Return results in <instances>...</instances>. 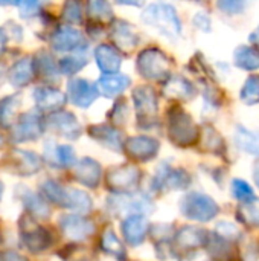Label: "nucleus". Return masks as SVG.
<instances>
[{
  "label": "nucleus",
  "instance_id": "f257e3e1",
  "mask_svg": "<svg viewBox=\"0 0 259 261\" xmlns=\"http://www.w3.org/2000/svg\"><path fill=\"white\" fill-rule=\"evenodd\" d=\"M166 130L169 141L180 148H189L192 145H197L202 135L192 116L179 106H172L168 110Z\"/></svg>",
  "mask_w": 259,
  "mask_h": 261
},
{
  "label": "nucleus",
  "instance_id": "f03ea898",
  "mask_svg": "<svg viewBox=\"0 0 259 261\" xmlns=\"http://www.w3.org/2000/svg\"><path fill=\"white\" fill-rule=\"evenodd\" d=\"M136 70L145 80L165 83L172 73V60L159 47H147L137 55Z\"/></svg>",
  "mask_w": 259,
  "mask_h": 261
},
{
  "label": "nucleus",
  "instance_id": "7ed1b4c3",
  "mask_svg": "<svg viewBox=\"0 0 259 261\" xmlns=\"http://www.w3.org/2000/svg\"><path fill=\"white\" fill-rule=\"evenodd\" d=\"M142 20L156 28L169 40H176L182 34V21L174 6L168 3H153L142 12Z\"/></svg>",
  "mask_w": 259,
  "mask_h": 261
},
{
  "label": "nucleus",
  "instance_id": "20e7f679",
  "mask_svg": "<svg viewBox=\"0 0 259 261\" xmlns=\"http://www.w3.org/2000/svg\"><path fill=\"white\" fill-rule=\"evenodd\" d=\"M180 213L189 220L206 223L218 216L220 206L211 196L198 191H191L180 200Z\"/></svg>",
  "mask_w": 259,
  "mask_h": 261
},
{
  "label": "nucleus",
  "instance_id": "39448f33",
  "mask_svg": "<svg viewBox=\"0 0 259 261\" xmlns=\"http://www.w3.org/2000/svg\"><path fill=\"white\" fill-rule=\"evenodd\" d=\"M133 102L136 109L137 125L143 130H150L157 125L159 99L151 86H139L133 90Z\"/></svg>",
  "mask_w": 259,
  "mask_h": 261
},
{
  "label": "nucleus",
  "instance_id": "423d86ee",
  "mask_svg": "<svg viewBox=\"0 0 259 261\" xmlns=\"http://www.w3.org/2000/svg\"><path fill=\"white\" fill-rule=\"evenodd\" d=\"M108 211L113 214H151L154 211V203L147 194L134 193H124V194H113L107 200Z\"/></svg>",
  "mask_w": 259,
  "mask_h": 261
},
{
  "label": "nucleus",
  "instance_id": "0eeeda50",
  "mask_svg": "<svg viewBox=\"0 0 259 261\" xmlns=\"http://www.w3.org/2000/svg\"><path fill=\"white\" fill-rule=\"evenodd\" d=\"M140 179H142V173L136 165L122 164L107 171L105 184H107V188L113 191L114 194H124V193L137 191Z\"/></svg>",
  "mask_w": 259,
  "mask_h": 261
},
{
  "label": "nucleus",
  "instance_id": "6e6552de",
  "mask_svg": "<svg viewBox=\"0 0 259 261\" xmlns=\"http://www.w3.org/2000/svg\"><path fill=\"white\" fill-rule=\"evenodd\" d=\"M18 228L23 245L34 254H40L49 249L53 243L52 234L43 226H38L31 214H24L21 217V220L18 222Z\"/></svg>",
  "mask_w": 259,
  "mask_h": 261
},
{
  "label": "nucleus",
  "instance_id": "1a4fd4ad",
  "mask_svg": "<svg viewBox=\"0 0 259 261\" xmlns=\"http://www.w3.org/2000/svg\"><path fill=\"white\" fill-rule=\"evenodd\" d=\"M191 185V176L183 168H172L166 162L160 164L153 177V190H186Z\"/></svg>",
  "mask_w": 259,
  "mask_h": 261
},
{
  "label": "nucleus",
  "instance_id": "9d476101",
  "mask_svg": "<svg viewBox=\"0 0 259 261\" xmlns=\"http://www.w3.org/2000/svg\"><path fill=\"white\" fill-rule=\"evenodd\" d=\"M44 125H46V122L41 119V116L38 113H32V112L23 113L18 116V119L12 125L11 139L17 144L35 141L43 135Z\"/></svg>",
  "mask_w": 259,
  "mask_h": 261
},
{
  "label": "nucleus",
  "instance_id": "9b49d317",
  "mask_svg": "<svg viewBox=\"0 0 259 261\" xmlns=\"http://www.w3.org/2000/svg\"><path fill=\"white\" fill-rule=\"evenodd\" d=\"M160 150V142L151 136H131L124 142V153L134 162H150Z\"/></svg>",
  "mask_w": 259,
  "mask_h": 261
},
{
  "label": "nucleus",
  "instance_id": "f8f14e48",
  "mask_svg": "<svg viewBox=\"0 0 259 261\" xmlns=\"http://www.w3.org/2000/svg\"><path fill=\"white\" fill-rule=\"evenodd\" d=\"M60 228L63 234L73 240L82 242L95 234V223L82 214H66L60 219Z\"/></svg>",
  "mask_w": 259,
  "mask_h": 261
},
{
  "label": "nucleus",
  "instance_id": "ddd939ff",
  "mask_svg": "<svg viewBox=\"0 0 259 261\" xmlns=\"http://www.w3.org/2000/svg\"><path fill=\"white\" fill-rule=\"evenodd\" d=\"M50 44L58 52H84L87 49V41L84 35L70 26H61L52 35Z\"/></svg>",
  "mask_w": 259,
  "mask_h": 261
},
{
  "label": "nucleus",
  "instance_id": "4468645a",
  "mask_svg": "<svg viewBox=\"0 0 259 261\" xmlns=\"http://www.w3.org/2000/svg\"><path fill=\"white\" fill-rule=\"evenodd\" d=\"M211 234L205 228L183 226L174 236V248L179 252H192L208 245Z\"/></svg>",
  "mask_w": 259,
  "mask_h": 261
},
{
  "label": "nucleus",
  "instance_id": "2eb2a0df",
  "mask_svg": "<svg viewBox=\"0 0 259 261\" xmlns=\"http://www.w3.org/2000/svg\"><path fill=\"white\" fill-rule=\"evenodd\" d=\"M8 168L20 176H32L35 173H38L41 170V159L38 154L32 153V151H26V150H17L14 148L8 156Z\"/></svg>",
  "mask_w": 259,
  "mask_h": 261
},
{
  "label": "nucleus",
  "instance_id": "dca6fc26",
  "mask_svg": "<svg viewBox=\"0 0 259 261\" xmlns=\"http://www.w3.org/2000/svg\"><path fill=\"white\" fill-rule=\"evenodd\" d=\"M121 232L125 243H128L133 248L140 246L150 232V223L147 216L143 214L127 216L121 225Z\"/></svg>",
  "mask_w": 259,
  "mask_h": 261
},
{
  "label": "nucleus",
  "instance_id": "f3484780",
  "mask_svg": "<svg viewBox=\"0 0 259 261\" xmlns=\"http://www.w3.org/2000/svg\"><path fill=\"white\" fill-rule=\"evenodd\" d=\"M46 127L67 139H78L81 135V125L76 116L70 112H53L52 115L47 116Z\"/></svg>",
  "mask_w": 259,
  "mask_h": 261
},
{
  "label": "nucleus",
  "instance_id": "a211bd4d",
  "mask_svg": "<svg viewBox=\"0 0 259 261\" xmlns=\"http://www.w3.org/2000/svg\"><path fill=\"white\" fill-rule=\"evenodd\" d=\"M99 95L98 86L92 84L87 80L82 78H73L67 84V98L72 104L76 107H89L92 106Z\"/></svg>",
  "mask_w": 259,
  "mask_h": 261
},
{
  "label": "nucleus",
  "instance_id": "6ab92c4d",
  "mask_svg": "<svg viewBox=\"0 0 259 261\" xmlns=\"http://www.w3.org/2000/svg\"><path fill=\"white\" fill-rule=\"evenodd\" d=\"M89 135L92 139H95L98 144L104 145L108 150H113L116 153L124 151V135L119 128L110 124H98L89 127Z\"/></svg>",
  "mask_w": 259,
  "mask_h": 261
},
{
  "label": "nucleus",
  "instance_id": "aec40b11",
  "mask_svg": "<svg viewBox=\"0 0 259 261\" xmlns=\"http://www.w3.org/2000/svg\"><path fill=\"white\" fill-rule=\"evenodd\" d=\"M110 38L119 50L131 52L139 44V35L125 20H114L110 28Z\"/></svg>",
  "mask_w": 259,
  "mask_h": 261
},
{
  "label": "nucleus",
  "instance_id": "412c9836",
  "mask_svg": "<svg viewBox=\"0 0 259 261\" xmlns=\"http://www.w3.org/2000/svg\"><path fill=\"white\" fill-rule=\"evenodd\" d=\"M95 60L101 72L105 75L118 73L122 64V54L111 44H99L95 50Z\"/></svg>",
  "mask_w": 259,
  "mask_h": 261
},
{
  "label": "nucleus",
  "instance_id": "4be33fe9",
  "mask_svg": "<svg viewBox=\"0 0 259 261\" xmlns=\"http://www.w3.org/2000/svg\"><path fill=\"white\" fill-rule=\"evenodd\" d=\"M163 95L169 99H192L197 93L195 86L182 75H171L163 84Z\"/></svg>",
  "mask_w": 259,
  "mask_h": 261
},
{
  "label": "nucleus",
  "instance_id": "5701e85b",
  "mask_svg": "<svg viewBox=\"0 0 259 261\" xmlns=\"http://www.w3.org/2000/svg\"><path fill=\"white\" fill-rule=\"evenodd\" d=\"M101 176H102V170L101 165L92 159V158H84L81 159L76 167H75V177L76 180L87 187V188H96L101 182Z\"/></svg>",
  "mask_w": 259,
  "mask_h": 261
},
{
  "label": "nucleus",
  "instance_id": "b1692460",
  "mask_svg": "<svg viewBox=\"0 0 259 261\" xmlns=\"http://www.w3.org/2000/svg\"><path fill=\"white\" fill-rule=\"evenodd\" d=\"M34 98H35V104L40 110L44 112H58L63 109V106L66 104L67 98L66 95L58 90V89H52V87H38L34 92Z\"/></svg>",
  "mask_w": 259,
  "mask_h": 261
},
{
  "label": "nucleus",
  "instance_id": "393cba45",
  "mask_svg": "<svg viewBox=\"0 0 259 261\" xmlns=\"http://www.w3.org/2000/svg\"><path fill=\"white\" fill-rule=\"evenodd\" d=\"M98 90L101 95L107 98H114L125 92L131 86V78L124 75V73H111V75H104L102 78L98 80L96 83Z\"/></svg>",
  "mask_w": 259,
  "mask_h": 261
},
{
  "label": "nucleus",
  "instance_id": "a878e982",
  "mask_svg": "<svg viewBox=\"0 0 259 261\" xmlns=\"http://www.w3.org/2000/svg\"><path fill=\"white\" fill-rule=\"evenodd\" d=\"M35 73V64L31 57H24L18 60L9 70L8 80L14 87H26Z\"/></svg>",
  "mask_w": 259,
  "mask_h": 261
},
{
  "label": "nucleus",
  "instance_id": "bb28decb",
  "mask_svg": "<svg viewBox=\"0 0 259 261\" xmlns=\"http://www.w3.org/2000/svg\"><path fill=\"white\" fill-rule=\"evenodd\" d=\"M208 252L212 255V258L217 261H232L237 258V249L234 242L226 240L217 234H211L209 242L206 245Z\"/></svg>",
  "mask_w": 259,
  "mask_h": 261
},
{
  "label": "nucleus",
  "instance_id": "cd10ccee",
  "mask_svg": "<svg viewBox=\"0 0 259 261\" xmlns=\"http://www.w3.org/2000/svg\"><path fill=\"white\" fill-rule=\"evenodd\" d=\"M87 15L96 26H105L114 21L108 0H87Z\"/></svg>",
  "mask_w": 259,
  "mask_h": 261
},
{
  "label": "nucleus",
  "instance_id": "c85d7f7f",
  "mask_svg": "<svg viewBox=\"0 0 259 261\" xmlns=\"http://www.w3.org/2000/svg\"><path fill=\"white\" fill-rule=\"evenodd\" d=\"M21 191L18 193L20 199L23 200V205L26 206V210L29 211V214L32 217L37 219H47L50 216V210L47 206V203L44 202L43 197H40L38 194L29 191L27 188H20Z\"/></svg>",
  "mask_w": 259,
  "mask_h": 261
},
{
  "label": "nucleus",
  "instance_id": "c756f323",
  "mask_svg": "<svg viewBox=\"0 0 259 261\" xmlns=\"http://www.w3.org/2000/svg\"><path fill=\"white\" fill-rule=\"evenodd\" d=\"M235 144L241 151L259 158V132H252L238 125L235 132Z\"/></svg>",
  "mask_w": 259,
  "mask_h": 261
},
{
  "label": "nucleus",
  "instance_id": "7c9ffc66",
  "mask_svg": "<svg viewBox=\"0 0 259 261\" xmlns=\"http://www.w3.org/2000/svg\"><path fill=\"white\" fill-rule=\"evenodd\" d=\"M102 252L114 257L116 260L124 261L127 258V251L125 246L122 243V240L114 234V231L111 228H107L102 236H101V243H99Z\"/></svg>",
  "mask_w": 259,
  "mask_h": 261
},
{
  "label": "nucleus",
  "instance_id": "2f4dec72",
  "mask_svg": "<svg viewBox=\"0 0 259 261\" xmlns=\"http://www.w3.org/2000/svg\"><path fill=\"white\" fill-rule=\"evenodd\" d=\"M234 64L243 70H258L259 49L253 46H238L234 52Z\"/></svg>",
  "mask_w": 259,
  "mask_h": 261
},
{
  "label": "nucleus",
  "instance_id": "473e14b6",
  "mask_svg": "<svg viewBox=\"0 0 259 261\" xmlns=\"http://www.w3.org/2000/svg\"><path fill=\"white\" fill-rule=\"evenodd\" d=\"M41 193L46 197V200L66 208L69 205V188L61 187L60 184H56L55 180H46L41 184Z\"/></svg>",
  "mask_w": 259,
  "mask_h": 261
},
{
  "label": "nucleus",
  "instance_id": "72a5a7b5",
  "mask_svg": "<svg viewBox=\"0 0 259 261\" xmlns=\"http://www.w3.org/2000/svg\"><path fill=\"white\" fill-rule=\"evenodd\" d=\"M20 104H21V99L15 95L8 96L0 101V125L2 127L8 128L15 124V121L18 119L17 113H18Z\"/></svg>",
  "mask_w": 259,
  "mask_h": 261
},
{
  "label": "nucleus",
  "instance_id": "f704fd0d",
  "mask_svg": "<svg viewBox=\"0 0 259 261\" xmlns=\"http://www.w3.org/2000/svg\"><path fill=\"white\" fill-rule=\"evenodd\" d=\"M200 141H202V147L205 151L212 153V154H223L224 153V141L214 127L205 125L203 132L200 135Z\"/></svg>",
  "mask_w": 259,
  "mask_h": 261
},
{
  "label": "nucleus",
  "instance_id": "c9c22d12",
  "mask_svg": "<svg viewBox=\"0 0 259 261\" xmlns=\"http://www.w3.org/2000/svg\"><path fill=\"white\" fill-rule=\"evenodd\" d=\"M34 64H35V70L47 80H56L58 76V69L60 66H56V61L53 60V57L49 52L40 50L35 58H34Z\"/></svg>",
  "mask_w": 259,
  "mask_h": 261
},
{
  "label": "nucleus",
  "instance_id": "e433bc0d",
  "mask_svg": "<svg viewBox=\"0 0 259 261\" xmlns=\"http://www.w3.org/2000/svg\"><path fill=\"white\" fill-rule=\"evenodd\" d=\"M237 214L240 222L247 228H259V199L250 203H241Z\"/></svg>",
  "mask_w": 259,
  "mask_h": 261
},
{
  "label": "nucleus",
  "instance_id": "4c0bfd02",
  "mask_svg": "<svg viewBox=\"0 0 259 261\" xmlns=\"http://www.w3.org/2000/svg\"><path fill=\"white\" fill-rule=\"evenodd\" d=\"M240 98L247 106H255L259 102V75H250L240 92Z\"/></svg>",
  "mask_w": 259,
  "mask_h": 261
},
{
  "label": "nucleus",
  "instance_id": "58836bf2",
  "mask_svg": "<svg viewBox=\"0 0 259 261\" xmlns=\"http://www.w3.org/2000/svg\"><path fill=\"white\" fill-rule=\"evenodd\" d=\"M231 188H232V196H234L240 203H250V202H253V200L256 199L253 188H252L246 180L234 179L232 184H231Z\"/></svg>",
  "mask_w": 259,
  "mask_h": 261
},
{
  "label": "nucleus",
  "instance_id": "ea45409f",
  "mask_svg": "<svg viewBox=\"0 0 259 261\" xmlns=\"http://www.w3.org/2000/svg\"><path fill=\"white\" fill-rule=\"evenodd\" d=\"M82 0H66L63 6V18L70 24H79L82 21Z\"/></svg>",
  "mask_w": 259,
  "mask_h": 261
},
{
  "label": "nucleus",
  "instance_id": "a19ab883",
  "mask_svg": "<svg viewBox=\"0 0 259 261\" xmlns=\"http://www.w3.org/2000/svg\"><path fill=\"white\" fill-rule=\"evenodd\" d=\"M85 64H87V58L84 55H81V52H79L76 55H70V57L63 58L60 61V72L64 75H75Z\"/></svg>",
  "mask_w": 259,
  "mask_h": 261
},
{
  "label": "nucleus",
  "instance_id": "79ce46f5",
  "mask_svg": "<svg viewBox=\"0 0 259 261\" xmlns=\"http://www.w3.org/2000/svg\"><path fill=\"white\" fill-rule=\"evenodd\" d=\"M76 162L75 150L70 145H58L55 147V164H58L63 168L73 167Z\"/></svg>",
  "mask_w": 259,
  "mask_h": 261
},
{
  "label": "nucleus",
  "instance_id": "37998d69",
  "mask_svg": "<svg viewBox=\"0 0 259 261\" xmlns=\"http://www.w3.org/2000/svg\"><path fill=\"white\" fill-rule=\"evenodd\" d=\"M108 118L113 125H122L128 119V104L124 98L118 99L113 106V109L108 113Z\"/></svg>",
  "mask_w": 259,
  "mask_h": 261
},
{
  "label": "nucleus",
  "instance_id": "c03bdc74",
  "mask_svg": "<svg viewBox=\"0 0 259 261\" xmlns=\"http://www.w3.org/2000/svg\"><path fill=\"white\" fill-rule=\"evenodd\" d=\"M249 3L250 0H217V8L226 15H238L247 8Z\"/></svg>",
  "mask_w": 259,
  "mask_h": 261
},
{
  "label": "nucleus",
  "instance_id": "a18cd8bd",
  "mask_svg": "<svg viewBox=\"0 0 259 261\" xmlns=\"http://www.w3.org/2000/svg\"><path fill=\"white\" fill-rule=\"evenodd\" d=\"M215 234L226 239V240H231V242H235V240L241 239V236H243L241 229L237 225L231 223V222H220L217 225V232Z\"/></svg>",
  "mask_w": 259,
  "mask_h": 261
},
{
  "label": "nucleus",
  "instance_id": "49530a36",
  "mask_svg": "<svg viewBox=\"0 0 259 261\" xmlns=\"http://www.w3.org/2000/svg\"><path fill=\"white\" fill-rule=\"evenodd\" d=\"M46 0H21L20 3V8H21V14L26 17V15H32L35 14L44 3Z\"/></svg>",
  "mask_w": 259,
  "mask_h": 261
},
{
  "label": "nucleus",
  "instance_id": "de8ad7c7",
  "mask_svg": "<svg viewBox=\"0 0 259 261\" xmlns=\"http://www.w3.org/2000/svg\"><path fill=\"white\" fill-rule=\"evenodd\" d=\"M192 21H194L195 28L202 29L203 32H209V31H211V17H209L208 14H205V12H198V14H195V15H194Z\"/></svg>",
  "mask_w": 259,
  "mask_h": 261
},
{
  "label": "nucleus",
  "instance_id": "09e8293b",
  "mask_svg": "<svg viewBox=\"0 0 259 261\" xmlns=\"http://www.w3.org/2000/svg\"><path fill=\"white\" fill-rule=\"evenodd\" d=\"M0 261H27L23 255L17 252H3L0 254Z\"/></svg>",
  "mask_w": 259,
  "mask_h": 261
},
{
  "label": "nucleus",
  "instance_id": "8fccbe9b",
  "mask_svg": "<svg viewBox=\"0 0 259 261\" xmlns=\"http://www.w3.org/2000/svg\"><path fill=\"white\" fill-rule=\"evenodd\" d=\"M119 5H130V6H142L145 0H114Z\"/></svg>",
  "mask_w": 259,
  "mask_h": 261
},
{
  "label": "nucleus",
  "instance_id": "3c124183",
  "mask_svg": "<svg viewBox=\"0 0 259 261\" xmlns=\"http://www.w3.org/2000/svg\"><path fill=\"white\" fill-rule=\"evenodd\" d=\"M250 43L253 44V47H256V49H259V26L250 34Z\"/></svg>",
  "mask_w": 259,
  "mask_h": 261
},
{
  "label": "nucleus",
  "instance_id": "603ef678",
  "mask_svg": "<svg viewBox=\"0 0 259 261\" xmlns=\"http://www.w3.org/2000/svg\"><path fill=\"white\" fill-rule=\"evenodd\" d=\"M253 180H255V184H256V187H258L259 190V159L253 165Z\"/></svg>",
  "mask_w": 259,
  "mask_h": 261
},
{
  "label": "nucleus",
  "instance_id": "864d4df0",
  "mask_svg": "<svg viewBox=\"0 0 259 261\" xmlns=\"http://www.w3.org/2000/svg\"><path fill=\"white\" fill-rule=\"evenodd\" d=\"M5 46H6V35H5L3 29L0 28V54L5 50Z\"/></svg>",
  "mask_w": 259,
  "mask_h": 261
},
{
  "label": "nucleus",
  "instance_id": "5fc2aeb1",
  "mask_svg": "<svg viewBox=\"0 0 259 261\" xmlns=\"http://www.w3.org/2000/svg\"><path fill=\"white\" fill-rule=\"evenodd\" d=\"M21 3V0H0V5H12V6H15V5H20Z\"/></svg>",
  "mask_w": 259,
  "mask_h": 261
},
{
  "label": "nucleus",
  "instance_id": "6e6d98bb",
  "mask_svg": "<svg viewBox=\"0 0 259 261\" xmlns=\"http://www.w3.org/2000/svg\"><path fill=\"white\" fill-rule=\"evenodd\" d=\"M5 76H6V67L0 63V84L3 83V80H5Z\"/></svg>",
  "mask_w": 259,
  "mask_h": 261
},
{
  "label": "nucleus",
  "instance_id": "4d7b16f0",
  "mask_svg": "<svg viewBox=\"0 0 259 261\" xmlns=\"http://www.w3.org/2000/svg\"><path fill=\"white\" fill-rule=\"evenodd\" d=\"M3 144H5V138L0 135V147H3Z\"/></svg>",
  "mask_w": 259,
  "mask_h": 261
},
{
  "label": "nucleus",
  "instance_id": "13d9d810",
  "mask_svg": "<svg viewBox=\"0 0 259 261\" xmlns=\"http://www.w3.org/2000/svg\"><path fill=\"white\" fill-rule=\"evenodd\" d=\"M2 194H3V185H2V182H0V199H2Z\"/></svg>",
  "mask_w": 259,
  "mask_h": 261
},
{
  "label": "nucleus",
  "instance_id": "bf43d9fd",
  "mask_svg": "<svg viewBox=\"0 0 259 261\" xmlns=\"http://www.w3.org/2000/svg\"><path fill=\"white\" fill-rule=\"evenodd\" d=\"M189 2H202V0H189Z\"/></svg>",
  "mask_w": 259,
  "mask_h": 261
}]
</instances>
